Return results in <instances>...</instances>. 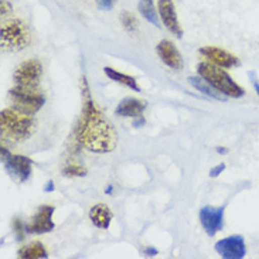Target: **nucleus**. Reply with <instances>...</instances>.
Listing matches in <instances>:
<instances>
[{
	"label": "nucleus",
	"mask_w": 259,
	"mask_h": 259,
	"mask_svg": "<svg viewBox=\"0 0 259 259\" xmlns=\"http://www.w3.org/2000/svg\"><path fill=\"white\" fill-rule=\"evenodd\" d=\"M0 42L2 49L9 51H19L30 44L28 27L19 19L7 20L0 28Z\"/></svg>",
	"instance_id": "obj_4"
},
{
	"label": "nucleus",
	"mask_w": 259,
	"mask_h": 259,
	"mask_svg": "<svg viewBox=\"0 0 259 259\" xmlns=\"http://www.w3.org/2000/svg\"><path fill=\"white\" fill-rule=\"evenodd\" d=\"M0 125H2V131L9 138L14 140H26L34 132L35 122L31 113L24 112L13 106L2 111Z\"/></svg>",
	"instance_id": "obj_2"
},
{
	"label": "nucleus",
	"mask_w": 259,
	"mask_h": 259,
	"mask_svg": "<svg viewBox=\"0 0 259 259\" xmlns=\"http://www.w3.org/2000/svg\"><path fill=\"white\" fill-rule=\"evenodd\" d=\"M99 9L102 10H111L115 5V0H95Z\"/></svg>",
	"instance_id": "obj_23"
},
{
	"label": "nucleus",
	"mask_w": 259,
	"mask_h": 259,
	"mask_svg": "<svg viewBox=\"0 0 259 259\" xmlns=\"http://www.w3.org/2000/svg\"><path fill=\"white\" fill-rule=\"evenodd\" d=\"M145 255L146 256H154V255H157V251L154 248H146L145 249Z\"/></svg>",
	"instance_id": "obj_27"
},
{
	"label": "nucleus",
	"mask_w": 259,
	"mask_h": 259,
	"mask_svg": "<svg viewBox=\"0 0 259 259\" xmlns=\"http://www.w3.org/2000/svg\"><path fill=\"white\" fill-rule=\"evenodd\" d=\"M215 251L224 259H242L246 253L245 241L241 235L227 237L215 244Z\"/></svg>",
	"instance_id": "obj_9"
},
{
	"label": "nucleus",
	"mask_w": 259,
	"mask_h": 259,
	"mask_svg": "<svg viewBox=\"0 0 259 259\" xmlns=\"http://www.w3.org/2000/svg\"><path fill=\"white\" fill-rule=\"evenodd\" d=\"M189 82L194 88H196L197 91L203 92L204 95H207V97H211L212 99H220V101H225V97H221V92L217 91L210 82H207L205 79H204L201 75H198V77H190L189 78Z\"/></svg>",
	"instance_id": "obj_16"
},
{
	"label": "nucleus",
	"mask_w": 259,
	"mask_h": 259,
	"mask_svg": "<svg viewBox=\"0 0 259 259\" xmlns=\"http://www.w3.org/2000/svg\"><path fill=\"white\" fill-rule=\"evenodd\" d=\"M217 150L218 152H223V153H224V152H227V149H224V147H218Z\"/></svg>",
	"instance_id": "obj_29"
},
{
	"label": "nucleus",
	"mask_w": 259,
	"mask_h": 259,
	"mask_svg": "<svg viewBox=\"0 0 259 259\" xmlns=\"http://www.w3.org/2000/svg\"><path fill=\"white\" fill-rule=\"evenodd\" d=\"M104 72L106 74V77L111 78V79L115 81V82H119L120 85H125V87L131 88V90H133V91L140 92V88H139V85H138V82H136V79H135L133 77H131V75H127V74H122V72H119V71L111 68V67H105V68H104Z\"/></svg>",
	"instance_id": "obj_17"
},
{
	"label": "nucleus",
	"mask_w": 259,
	"mask_h": 259,
	"mask_svg": "<svg viewBox=\"0 0 259 259\" xmlns=\"http://www.w3.org/2000/svg\"><path fill=\"white\" fill-rule=\"evenodd\" d=\"M249 77H251V81H252L253 88H255V91H256V94H258V97H259V81H258V79H256V77L253 75L252 72L249 74Z\"/></svg>",
	"instance_id": "obj_26"
},
{
	"label": "nucleus",
	"mask_w": 259,
	"mask_h": 259,
	"mask_svg": "<svg viewBox=\"0 0 259 259\" xmlns=\"http://www.w3.org/2000/svg\"><path fill=\"white\" fill-rule=\"evenodd\" d=\"M139 12L140 14L146 19L149 23H152L153 26L159 27L160 23H159V17H157V12H156V7H154L153 0H140L139 2Z\"/></svg>",
	"instance_id": "obj_19"
},
{
	"label": "nucleus",
	"mask_w": 259,
	"mask_h": 259,
	"mask_svg": "<svg viewBox=\"0 0 259 259\" xmlns=\"http://www.w3.org/2000/svg\"><path fill=\"white\" fill-rule=\"evenodd\" d=\"M14 231H16L17 239H19V241H23V238H24V231H26V227H23L20 220H14Z\"/></svg>",
	"instance_id": "obj_22"
},
{
	"label": "nucleus",
	"mask_w": 259,
	"mask_h": 259,
	"mask_svg": "<svg viewBox=\"0 0 259 259\" xmlns=\"http://www.w3.org/2000/svg\"><path fill=\"white\" fill-rule=\"evenodd\" d=\"M49 253L41 242H31L28 245H24L19 249V258L21 259H40L47 258Z\"/></svg>",
	"instance_id": "obj_18"
},
{
	"label": "nucleus",
	"mask_w": 259,
	"mask_h": 259,
	"mask_svg": "<svg viewBox=\"0 0 259 259\" xmlns=\"http://www.w3.org/2000/svg\"><path fill=\"white\" fill-rule=\"evenodd\" d=\"M51 191L53 190V183H50V184H47V187H46V191Z\"/></svg>",
	"instance_id": "obj_28"
},
{
	"label": "nucleus",
	"mask_w": 259,
	"mask_h": 259,
	"mask_svg": "<svg viewBox=\"0 0 259 259\" xmlns=\"http://www.w3.org/2000/svg\"><path fill=\"white\" fill-rule=\"evenodd\" d=\"M224 170H225V164H220V166H215L214 168H211L210 176H211V177H217V176H220V173H223Z\"/></svg>",
	"instance_id": "obj_25"
},
{
	"label": "nucleus",
	"mask_w": 259,
	"mask_h": 259,
	"mask_svg": "<svg viewBox=\"0 0 259 259\" xmlns=\"http://www.w3.org/2000/svg\"><path fill=\"white\" fill-rule=\"evenodd\" d=\"M156 51H157L161 61L166 64L167 67L173 68V70H182L183 58L173 42L168 41V40H161L157 44Z\"/></svg>",
	"instance_id": "obj_13"
},
{
	"label": "nucleus",
	"mask_w": 259,
	"mask_h": 259,
	"mask_svg": "<svg viewBox=\"0 0 259 259\" xmlns=\"http://www.w3.org/2000/svg\"><path fill=\"white\" fill-rule=\"evenodd\" d=\"M63 175L65 177H84L87 176V168L78 163H70L63 168Z\"/></svg>",
	"instance_id": "obj_20"
},
{
	"label": "nucleus",
	"mask_w": 259,
	"mask_h": 259,
	"mask_svg": "<svg viewBox=\"0 0 259 259\" xmlns=\"http://www.w3.org/2000/svg\"><path fill=\"white\" fill-rule=\"evenodd\" d=\"M120 20H122L123 27L129 30V31H135L136 27H138V20H136V17L132 13L123 12V13L120 14Z\"/></svg>",
	"instance_id": "obj_21"
},
{
	"label": "nucleus",
	"mask_w": 259,
	"mask_h": 259,
	"mask_svg": "<svg viewBox=\"0 0 259 259\" xmlns=\"http://www.w3.org/2000/svg\"><path fill=\"white\" fill-rule=\"evenodd\" d=\"M197 71L201 77L210 82L217 91H220L225 97L231 98H242L245 95L244 88H241L234 79H232L223 67H218L212 63H200L197 67Z\"/></svg>",
	"instance_id": "obj_3"
},
{
	"label": "nucleus",
	"mask_w": 259,
	"mask_h": 259,
	"mask_svg": "<svg viewBox=\"0 0 259 259\" xmlns=\"http://www.w3.org/2000/svg\"><path fill=\"white\" fill-rule=\"evenodd\" d=\"M112 217V211L104 204H97L90 210V218H91L92 224L101 228V230H108L109 228Z\"/></svg>",
	"instance_id": "obj_15"
},
{
	"label": "nucleus",
	"mask_w": 259,
	"mask_h": 259,
	"mask_svg": "<svg viewBox=\"0 0 259 259\" xmlns=\"http://www.w3.org/2000/svg\"><path fill=\"white\" fill-rule=\"evenodd\" d=\"M2 163L7 173L20 183L26 182L31 175V160L21 154L9 153L5 146L2 147Z\"/></svg>",
	"instance_id": "obj_6"
},
{
	"label": "nucleus",
	"mask_w": 259,
	"mask_h": 259,
	"mask_svg": "<svg viewBox=\"0 0 259 259\" xmlns=\"http://www.w3.org/2000/svg\"><path fill=\"white\" fill-rule=\"evenodd\" d=\"M81 90H82V112L78 119L75 127V140L78 145L85 147L87 150L94 153H109L112 152L118 136L111 122L99 111L95 102L92 101L91 92L88 88L87 79H81Z\"/></svg>",
	"instance_id": "obj_1"
},
{
	"label": "nucleus",
	"mask_w": 259,
	"mask_h": 259,
	"mask_svg": "<svg viewBox=\"0 0 259 259\" xmlns=\"http://www.w3.org/2000/svg\"><path fill=\"white\" fill-rule=\"evenodd\" d=\"M12 12V6L7 0H2V16L5 17L6 14H9Z\"/></svg>",
	"instance_id": "obj_24"
},
{
	"label": "nucleus",
	"mask_w": 259,
	"mask_h": 259,
	"mask_svg": "<svg viewBox=\"0 0 259 259\" xmlns=\"http://www.w3.org/2000/svg\"><path fill=\"white\" fill-rule=\"evenodd\" d=\"M157 9H159L161 21L168 28V31L173 33L176 37L182 38L183 28L179 23V19H177L175 2L173 0H157Z\"/></svg>",
	"instance_id": "obj_11"
},
{
	"label": "nucleus",
	"mask_w": 259,
	"mask_h": 259,
	"mask_svg": "<svg viewBox=\"0 0 259 259\" xmlns=\"http://www.w3.org/2000/svg\"><path fill=\"white\" fill-rule=\"evenodd\" d=\"M54 207L53 205H41L35 212L31 221L26 225V232L28 234H47L54 230L53 223Z\"/></svg>",
	"instance_id": "obj_8"
},
{
	"label": "nucleus",
	"mask_w": 259,
	"mask_h": 259,
	"mask_svg": "<svg viewBox=\"0 0 259 259\" xmlns=\"http://www.w3.org/2000/svg\"><path fill=\"white\" fill-rule=\"evenodd\" d=\"M224 220V208L223 207H203L200 210V221L203 225L204 231L210 237H214L223 228Z\"/></svg>",
	"instance_id": "obj_12"
},
{
	"label": "nucleus",
	"mask_w": 259,
	"mask_h": 259,
	"mask_svg": "<svg viewBox=\"0 0 259 259\" xmlns=\"http://www.w3.org/2000/svg\"><path fill=\"white\" fill-rule=\"evenodd\" d=\"M42 75V65L38 60H27L21 63L14 71V84L17 87L26 88H37Z\"/></svg>",
	"instance_id": "obj_7"
},
{
	"label": "nucleus",
	"mask_w": 259,
	"mask_h": 259,
	"mask_svg": "<svg viewBox=\"0 0 259 259\" xmlns=\"http://www.w3.org/2000/svg\"><path fill=\"white\" fill-rule=\"evenodd\" d=\"M9 95L16 108H19L24 112L31 113V115L40 111L46 102L44 95L41 92L37 91V88H26V87L14 85L13 90L9 91Z\"/></svg>",
	"instance_id": "obj_5"
},
{
	"label": "nucleus",
	"mask_w": 259,
	"mask_h": 259,
	"mask_svg": "<svg viewBox=\"0 0 259 259\" xmlns=\"http://www.w3.org/2000/svg\"><path fill=\"white\" fill-rule=\"evenodd\" d=\"M200 53L205 58H208V61L215 64L218 67H223V68L237 67L239 64V60L237 57L232 56L231 53H228L225 50L218 49V47H203V49H200Z\"/></svg>",
	"instance_id": "obj_14"
},
{
	"label": "nucleus",
	"mask_w": 259,
	"mask_h": 259,
	"mask_svg": "<svg viewBox=\"0 0 259 259\" xmlns=\"http://www.w3.org/2000/svg\"><path fill=\"white\" fill-rule=\"evenodd\" d=\"M145 108H146V104L142 102L140 99L125 98L120 101L115 112H116V115L123 116V118H135L133 125L139 127L145 123V116H143Z\"/></svg>",
	"instance_id": "obj_10"
}]
</instances>
